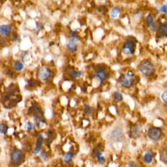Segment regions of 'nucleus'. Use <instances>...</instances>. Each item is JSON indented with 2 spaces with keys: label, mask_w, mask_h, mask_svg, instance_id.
Masks as SVG:
<instances>
[{
  "label": "nucleus",
  "mask_w": 167,
  "mask_h": 167,
  "mask_svg": "<svg viewBox=\"0 0 167 167\" xmlns=\"http://www.w3.org/2000/svg\"><path fill=\"white\" fill-rule=\"evenodd\" d=\"M119 83L123 87L129 88L135 83V76L131 71H128L127 73L123 74L119 78Z\"/></svg>",
  "instance_id": "1"
},
{
  "label": "nucleus",
  "mask_w": 167,
  "mask_h": 167,
  "mask_svg": "<svg viewBox=\"0 0 167 167\" xmlns=\"http://www.w3.org/2000/svg\"><path fill=\"white\" fill-rule=\"evenodd\" d=\"M137 40L134 37H130L125 40L123 45L122 51L126 55H131L135 52Z\"/></svg>",
  "instance_id": "2"
},
{
  "label": "nucleus",
  "mask_w": 167,
  "mask_h": 167,
  "mask_svg": "<svg viewBox=\"0 0 167 167\" xmlns=\"http://www.w3.org/2000/svg\"><path fill=\"white\" fill-rule=\"evenodd\" d=\"M139 71L144 75L150 76L154 73L155 68L153 64L148 60H145L140 64Z\"/></svg>",
  "instance_id": "3"
},
{
  "label": "nucleus",
  "mask_w": 167,
  "mask_h": 167,
  "mask_svg": "<svg viewBox=\"0 0 167 167\" xmlns=\"http://www.w3.org/2000/svg\"><path fill=\"white\" fill-rule=\"evenodd\" d=\"M94 76L101 83H103L108 78L109 73L107 68L104 67H99L95 71Z\"/></svg>",
  "instance_id": "4"
},
{
  "label": "nucleus",
  "mask_w": 167,
  "mask_h": 167,
  "mask_svg": "<svg viewBox=\"0 0 167 167\" xmlns=\"http://www.w3.org/2000/svg\"><path fill=\"white\" fill-rule=\"evenodd\" d=\"M148 136L152 141H158L161 138L162 130L159 127H152L148 129Z\"/></svg>",
  "instance_id": "5"
},
{
  "label": "nucleus",
  "mask_w": 167,
  "mask_h": 167,
  "mask_svg": "<svg viewBox=\"0 0 167 167\" xmlns=\"http://www.w3.org/2000/svg\"><path fill=\"white\" fill-rule=\"evenodd\" d=\"M52 77V71L46 67L40 68L38 73V78L41 81H47Z\"/></svg>",
  "instance_id": "6"
},
{
  "label": "nucleus",
  "mask_w": 167,
  "mask_h": 167,
  "mask_svg": "<svg viewBox=\"0 0 167 167\" xmlns=\"http://www.w3.org/2000/svg\"><path fill=\"white\" fill-rule=\"evenodd\" d=\"M24 159L23 152L20 149H14L11 154V160L15 164H19Z\"/></svg>",
  "instance_id": "7"
},
{
  "label": "nucleus",
  "mask_w": 167,
  "mask_h": 167,
  "mask_svg": "<svg viewBox=\"0 0 167 167\" xmlns=\"http://www.w3.org/2000/svg\"><path fill=\"white\" fill-rule=\"evenodd\" d=\"M141 132H142L141 128L137 125H131L130 127L129 136H130L131 138L136 139L141 136Z\"/></svg>",
  "instance_id": "8"
},
{
  "label": "nucleus",
  "mask_w": 167,
  "mask_h": 167,
  "mask_svg": "<svg viewBox=\"0 0 167 167\" xmlns=\"http://www.w3.org/2000/svg\"><path fill=\"white\" fill-rule=\"evenodd\" d=\"M146 23L150 31L152 32H155L157 29V26L152 14H149L146 17Z\"/></svg>",
  "instance_id": "9"
},
{
  "label": "nucleus",
  "mask_w": 167,
  "mask_h": 167,
  "mask_svg": "<svg viewBox=\"0 0 167 167\" xmlns=\"http://www.w3.org/2000/svg\"><path fill=\"white\" fill-rule=\"evenodd\" d=\"M157 33L160 37H167V24L162 23L157 28Z\"/></svg>",
  "instance_id": "10"
},
{
  "label": "nucleus",
  "mask_w": 167,
  "mask_h": 167,
  "mask_svg": "<svg viewBox=\"0 0 167 167\" xmlns=\"http://www.w3.org/2000/svg\"><path fill=\"white\" fill-rule=\"evenodd\" d=\"M78 40L77 39L71 38L70 42L67 44V49L69 50L71 52H75L77 50L78 46L77 44V41Z\"/></svg>",
  "instance_id": "11"
},
{
  "label": "nucleus",
  "mask_w": 167,
  "mask_h": 167,
  "mask_svg": "<svg viewBox=\"0 0 167 167\" xmlns=\"http://www.w3.org/2000/svg\"><path fill=\"white\" fill-rule=\"evenodd\" d=\"M12 32V28L9 25H1L0 26V33L3 36H9Z\"/></svg>",
  "instance_id": "12"
},
{
  "label": "nucleus",
  "mask_w": 167,
  "mask_h": 167,
  "mask_svg": "<svg viewBox=\"0 0 167 167\" xmlns=\"http://www.w3.org/2000/svg\"><path fill=\"white\" fill-rule=\"evenodd\" d=\"M43 142V135H40L38 139H37V141L36 143V146L33 149L34 154H38V153H39V152H40V150H41Z\"/></svg>",
  "instance_id": "13"
},
{
  "label": "nucleus",
  "mask_w": 167,
  "mask_h": 167,
  "mask_svg": "<svg viewBox=\"0 0 167 167\" xmlns=\"http://www.w3.org/2000/svg\"><path fill=\"white\" fill-rule=\"evenodd\" d=\"M153 158H154V155H153V153L152 151L149 150V151L146 152L144 157H143V160H144V163L149 164V163H151L153 161Z\"/></svg>",
  "instance_id": "14"
},
{
  "label": "nucleus",
  "mask_w": 167,
  "mask_h": 167,
  "mask_svg": "<svg viewBox=\"0 0 167 167\" xmlns=\"http://www.w3.org/2000/svg\"><path fill=\"white\" fill-rule=\"evenodd\" d=\"M159 158L161 162L167 164V148L161 149L159 153Z\"/></svg>",
  "instance_id": "15"
},
{
  "label": "nucleus",
  "mask_w": 167,
  "mask_h": 167,
  "mask_svg": "<svg viewBox=\"0 0 167 167\" xmlns=\"http://www.w3.org/2000/svg\"><path fill=\"white\" fill-rule=\"evenodd\" d=\"M121 9L119 7H114L110 11V16L112 18H116L121 13Z\"/></svg>",
  "instance_id": "16"
},
{
  "label": "nucleus",
  "mask_w": 167,
  "mask_h": 167,
  "mask_svg": "<svg viewBox=\"0 0 167 167\" xmlns=\"http://www.w3.org/2000/svg\"><path fill=\"white\" fill-rule=\"evenodd\" d=\"M73 158V155L72 153H67L63 156V160L66 163H69L72 161Z\"/></svg>",
  "instance_id": "17"
},
{
  "label": "nucleus",
  "mask_w": 167,
  "mask_h": 167,
  "mask_svg": "<svg viewBox=\"0 0 167 167\" xmlns=\"http://www.w3.org/2000/svg\"><path fill=\"white\" fill-rule=\"evenodd\" d=\"M96 156H97V159L98 162L101 163V164H103V163H104L105 161H106V159H105L104 157L103 156V153H102L101 152H97Z\"/></svg>",
  "instance_id": "18"
},
{
  "label": "nucleus",
  "mask_w": 167,
  "mask_h": 167,
  "mask_svg": "<svg viewBox=\"0 0 167 167\" xmlns=\"http://www.w3.org/2000/svg\"><path fill=\"white\" fill-rule=\"evenodd\" d=\"M114 97L115 99V100L117 101H121L123 100V99H124V97H123L122 94L120 93V91H118V90L114 91Z\"/></svg>",
  "instance_id": "19"
},
{
  "label": "nucleus",
  "mask_w": 167,
  "mask_h": 167,
  "mask_svg": "<svg viewBox=\"0 0 167 167\" xmlns=\"http://www.w3.org/2000/svg\"><path fill=\"white\" fill-rule=\"evenodd\" d=\"M8 131V127L5 124H0V133L5 135Z\"/></svg>",
  "instance_id": "20"
},
{
  "label": "nucleus",
  "mask_w": 167,
  "mask_h": 167,
  "mask_svg": "<svg viewBox=\"0 0 167 167\" xmlns=\"http://www.w3.org/2000/svg\"><path fill=\"white\" fill-rule=\"evenodd\" d=\"M14 68L15 70L18 71H20L23 69L24 65L22 62H20V61H15V63L14 64Z\"/></svg>",
  "instance_id": "21"
},
{
  "label": "nucleus",
  "mask_w": 167,
  "mask_h": 167,
  "mask_svg": "<svg viewBox=\"0 0 167 167\" xmlns=\"http://www.w3.org/2000/svg\"><path fill=\"white\" fill-rule=\"evenodd\" d=\"M81 75H82V72H81V71H74L70 74V76L72 77L73 78H79V77H81Z\"/></svg>",
  "instance_id": "22"
},
{
  "label": "nucleus",
  "mask_w": 167,
  "mask_h": 167,
  "mask_svg": "<svg viewBox=\"0 0 167 167\" xmlns=\"http://www.w3.org/2000/svg\"><path fill=\"white\" fill-rule=\"evenodd\" d=\"M24 128H25L26 130L30 131L32 130H33V129H35V125H34L33 124H32V122H28L26 124Z\"/></svg>",
  "instance_id": "23"
},
{
  "label": "nucleus",
  "mask_w": 167,
  "mask_h": 167,
  "mask_svg": "<svg viewBox=\"0 0 167 167\" xmlns=\"http://www.w3.org/2000/svg\"><path fill=\"white\" fill-rule=\"evenodd\" d=\"M161 99L165 103L167 104V90H165V91H163L161 95Z\"/></svg>",
  "instance_id": "24"
},
{
  "label": "nucleus",
  "mask_w": 167,
  "mask_h": 167,
  "mask_svg": "<svg viewBox=\"0 0 167 167\" xmlns=\"http://www.w3.org/2000/svg\"><path fill=\"white\" fill-rule=\"evenodd\" d=\"M160 12L167 15V3L161 6V7L160 8Z\"/></svg>",
  "instance_id": "25"
},
{
  "label": "nucleus",
  "mask_w": 167,
  "mask_h": 167,
  "mask_svg": "<svg viewBox=\"0 0 167 167\" xmlns=\"http://www.w3.org/2000/svg\"><path fill=\"white\" fill-rule=\"evenodd\" d=\"M85 111H86V113L88 114H90L92 112V108L89 107V106H85Z\"/></svg>",
  "instance_id": "26"
},
{
  "label": "nucleus",
  "mask_w": 167,
  "mask_h": 167,
  "mask_svg": "<svg viewBox=\"0 0 167 167\" xmlns=\"http://www.w3.org/2000/svg\"><path fill=\"white\" fill-rule=\"evenodd\" d=\"M40 156H41V157L45 160V161H46V160L48 159V155H46V153H45V152H42L41 153H40Z\"/></svg>",
  "instance_id": "27"
},
{
  "label": "nucleus",
  "mask_w": 167,
  "mask_h": 167,
  "mask_svg": "<svg viewBox=\"0 0 167 167\" xmlns=\"http://www.w3.org/2000/svg\"><path fill=\"white\" fill-rule=\"evenodd\" d=\"M129 166H136V164H135L134 161H131V162L129 163Z\"/></svg>",
  "instance_id": "28"
},
{
  "label": "nucleus",
  "mask_w": 167,
  "mask_h": 167,
  "mask_svg": "<svg viewBox=\"0 0 167 167\" xmlns=\"http://www.w3.org/2000/svg\"><path fill=\"white\" fill-rule=\"evenodd\" d=\"M99 1H103V0H99Z\"/></svg>",
  "instance_id": "29"
}]
</instances>
